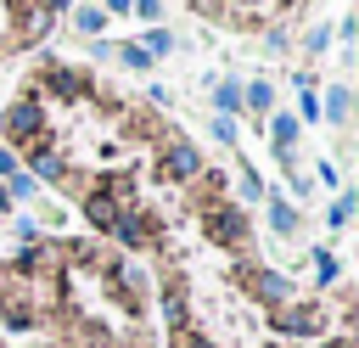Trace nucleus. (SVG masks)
Segmentation results:
<instances>
[{
	"mask_svg": "<svg viewBox=\"0 0 359 348\" xmlns=\"http://www.w3.org/2000/svg\"><path fill=\"white\" fill-rule=\"evenodd\" d=\"M269 326L286 331V337H314V331L325 326V314H320L314 303H280V309H269Z\"/></svg>",
	"mask_w": 359,
	"mask_h": 348,
	"instance_id": "obj_1",
	"label": "nucleus"
},
{
	"mask_svg": "<svg viewBox=\"0 0 359 348\" xmlns=\"http://www.w3.org/2000/svg\"><path fill=\"white\" fill-rule=\"evenodd\" d=\"M297 112H303V118H320V95H314V90H303V101H297Z\"/></svg>",
	"mask_w": 359,
	"mask_h": 348,
	"instance_id": "obj_28",
	"label": "nucleus"
},
{
	"mask_svg": "<svg viewBox=\"0 0 359 348\" xmlns=\"http://www.w3.org/2000/svg\"><path fill=\"white\" fill-rule=\"evenodd\" d=\"M208 230H213V241L241 247V241H247V213H241L236 202H224V208H213V213H208Z\"/></svg>",
	"mask_w": 359,
	"mask_h": 348,
	"instance_id": "obj_4",
	"label": "nucleus"
},
{
	"mask_svg": "<svg viewBox=\"0 0 359 348\" xmlns=\"http://www.w3.org/2000/svg\"><path fill=\"white\" fill-rule=\"evenodd\" d=\"M101 11H129V0H101Z\"/></svg>",
	"mask_w": 359,
	"mask_h": 348,
	"instance_id": "obj_31",
	"label": "nucleus"
},
{
	"mask_svg": "<svg viewBox=\"0 0 359 348\" xmlns=\"http://www.w3.org/2000/svg\"><path fill=\"white\" fill-rule=\"evenodd\" d=\"M196 6H213V0H196Z\"/></svg>",
	"mask_w": 359,
	"mask_h": 348,
	"instance_id": "obj_33",
	"label": "nucleus"
},
{
	"mask_svg": "<svg viewBox=\"0 0 359 348\" xmlns=\"http://www.w3.org/2000/svg\"><path fill=\"white\" fill-rule=\"evenodd\" d=\"M112 236H118L123 247H146V241H151V219H146V213H118Z\"/></svg>",
	"mask_w": 359,
	"mask_h": 348,
	"instance_id": "obj_10",
	"label": "nucleus"
},
{
	"mask_svg": "<svg viewBox=\"0 0 359 348\" xmlns=\"http://www.w3.org/2000/svg\"><path fill=\"white\" fill-rule=\"evenodd\" d=\"M0 213H11V196H6V185H0Z\"/></svg>",
	"mask_w": 359,
	"mask_h": 348,
	"instance_id": "obj_32",
	"label": "nucleus"
},
{
	"mask_svg": "<svg viewBox=\"0 0 359 348\" xmlns=\"http://www.w3.org/2000/svg\"><path fill=\"white\" fill-rule=\"evenodd\" d=\"M6 326H11V331H28V326H34L28 303H11V309H6Z\"/></svg>",
	"mask_w": 359,
	"mask_h": 348,
	"instance_id": "obj_23",
	"label": "nucleus"
},
{
	"mask_svg": "<svg viewBox=\"0 0 359 348\" xmlns=\"http://www.w3.org/2000/svg\"><path fill=\"white\" fill-rule=\"evenodd\" d=\"M45 28H50V11H45V6H34V11L22 17V34H45Z\"/></svg>",
	"mask_w": 359,
	"mask_h": 348,
	"instance_id": "obj_22",
	"label": "nucleus"
},
{
	"mask_svg": "<svg viewBox=\"0 0 359 348\" xmlns=\"http://www.w3.org/2000/svg\"><path fill=\"white\" fill-rule=\"evenodd\" d=\"M73 22H79V34H90V39H95V34L107 28V11H101V6H79V11H73Z\"/></svg>",
	"mask_w": 359,
	"mask_h": 348,
	"instance_id": "obj_15",
	"label": "nucleus"
},
{
	"mask_svg": "<svg viewBox=\"0 0 359 348\" xmlns=\"http://www.w3.org/2000/svg\"><path fill=\"white\" fill-rule=\"evenodd\" d=\"M45 84H50L56 95H84V79H79L73 67H56V62H45Z\"/></svg>",
	"mask_w": 359,
	"mask_h": 348,
	"instance_id": "obj_12",
	"label": "nucleus"
},
{
	"mask_svg": "<svg viewBox=\"0 0 359 348\" xmlns=\"http://www.w3.org/2000/svg\"><path fill=\"white\" fill-rule=\"evenodd\" d=\"M112 56H118V62H123V67H135V73H140V67H151V56H146V51H140V45H118V51H112Z\"/></svg>",
	"mask_w": 359,
	"mask_h": 348,
	"instance_id": "obj_20",
	"label": "nucleus"
},
{
	"mask_svg": "<svg viewBox=\"0 0 359 348\" xmlns=\"http://www.w3.org/2000/svg\"><path fill=\"white\" fill-rule=\"evenodd\" d=\"M140 51H146V56L157 62V56H168V51H174V34H168V28L157 22V28H146V45H140Z\"/></svg>",
	"mask_w": 359,
	"mask_h": 348,
	"instance_id": "obj_16",
	"label": "nucleus"
},
{
	"mask_svg": "<svg viewBox=\"0 0 359 348\" xmlns=\"http://www.w3.org/2000/svg\"><path fill=\"white\" fill-rule=\"evenodd\" d=\"M163 314H168L174 326L185 320V292H180V286H168V292H163Z\"/></svg>",
	"mask_w": 359,
	"mask_h": 348,
	"instance_id": "obj_21",
	"label": "nucleus"
},
{
	"mask_svg": "<svg viewBox=\"0 0 359 348\" xmlns=\"http://www.w3.org/2000/svg\"><path fill=\"white\" fill-rule=\"evenodd\" d=\"M213 140H224V146H236V118H213Z\"/></svg>",
	"mask_w": 359,
	"mask_h": 348,
	"instance_id": "obj_26",
	"label": "nucleus"
},
{
	"mask_svg": "<svg viewBox=\"0 0 359 348\" xmlns=\"http://www.w3.org/2000/svg\"><path fill=\"white\" fill-rule=\"evenodd\" d=\"M353 208H359V196H353V191H342V196L331 202V213H325V225H331V230H342V225L353 219Z\"/></svg>",
	"mask_w": 359,
	"mask_h": 348,
	"instance_id": "obj_17",
	"label": "nucleus"
},
{
	"mask_svg": "<svg viewBox=\"0 0 359 348\" xmlns=\"http://www.w3.org/2000/svg\"><path fill=\"white\" fill-rule=\"evenodd\" d=\"M331 281H337V258L320 247V253H314V286H331Z\"/></svg>",
	"mask_w": 359,
	"mask_h": 348,
	"instance_id": "obj_19",
	"label": "nucleus"
},
{
	"mask_svg": "<svg viewBox=\"0 0 359 348\" xmlns=\"http://www.w3.org/2000/svg\"><path fill=\"white\" fill-rule=\"evenodd\" d=\"M247 286H252V297L258 303H292V281L280 275V269H247Z\"/></svg>",
	"mask_w": 359,
	"mask_h": 348,
	"instance_id": "obj_5",
	"label": "nucleus"
},
{
	"mask_svg": "<svg viewBox=\"0 0 359 348\" xmlns=\"http://www.w3.org/2000/svg\"><path fill=\"white\" fill-rule=\"evenodd\" d=\"M28 174H34V185H39V180H50V185H62V180H67L73 168L62 163V152H45V146H34V152H28Z\"/></svg>",
	"mask_w": 359,
	"mask_h": 348,
	"instance_id": "obj_7",
	"label": "nucleus"
},
{
	"mask_svg": "<svg viewBox=\"0 0 359 348\" xmlns=\"http://www.w3.org/2000/svg\"><path fill=\"white\" fill-rule=\"evenodd\" d=\"M325 45H331V28H314V34H309V39H303V51H309V56H320V51H325Z\"/></svg>",
	"mask_w": 359,
	"mask_h": 348,
	"instance_id": "obj_25",
	"label": "nucleus"
},
{
	"mask_svg": "<svg viewBox=\"0 0 359 348\" xmlns=\"http://www.w3.org/2000/svg\"><path fill=\"white\" fill-rule=\"evenodd\" d=\"M79 213H84V225H90V230H112L123 208H118V202H112V196H107V191L95 185V191H84V202H79Z\"/></svg>",
	"mask_w": 359,
	"mask_h": 348,
	"instance_id": "obj_6",
	"label": "nucleus"
},
{
	"mask_svg": "<svg viewBox=\"0 0 359 348\" xmlns=\"http://www.w3.org/2000/svg\"><path fill=\"white\" fill-rule=\"evenodd\" d=\"M163 174H168V180H180V185H191V180H196V174H208V168H202V152H196L191 140H174V146L163 152Z\"/></svg>",
	"mask_w": 359,
	"mask_h": 348,
	"instance_id": "obj_3",
	"label": "nucleus"
},
{
	"mask_svg": "<svg viewBox=\"0 0 359 348\" xmlns=\"http://www.w3.org/2000/svg\"><path fill=\"white\" fill-rule=\"evenodd\" d=\"M213 107H219V118H230V112H241V84H213Z\"/></svg>",
	"mask_w": 359,
	"mask_h": 348,
	"instance_id": "obj_14",
	"label": "nucleus"
},
{
	"mask_svg": "<svg viewBox=\"0 0 359 348\" xmlns=\"http://www.w3.org/2000/svg\"><path fill=\"white\" fill-rule=\"evenodd\" d=\"M112 286H118V297L140 303V297H146V269H140V264H123V258H118V264H112Z\"/></svg>",
	"mask_w": 359,
	"mask_h": 348,
	"instance_id": "obj_8",
	"label": "nucleus"
},
{
	"mask_svg": "<svg viewBox=\"0 0 359 348\" xmlns=\"http://www.w3.org/2000/svg\"><path fill=\"white\" fill-rule=\"evenodd\" d=\"M320 112H325L337 129H348V112H353V95H348V84H331V95L320 101Z\"/></svg>",
	"mask_w": 359,
	"mask_h": 348,
	"instance_id": "obj_11",
	"label": "nucleus"
},
{
	"mask_svg": "<svg viewBox=\"0 0 359 348\" xmlns=\"http://www.w3.org/2000/svg\"><path fill=\"white\" fill-rule=\"evenodd\" d=\"M269 230H275V236H297V213H292V202H280L275 191H269Z\"/></svg>",
	"mask_w": 359,
	"mask_h": 348,
	"instance_id": "obj_13",
	"label": "nucleus"
},
{
	"mask_svg": "<svg viewBox=\"0 0 359 348\" xmlns=\"http://www.w3.org/2000/svg\"><path fill=\"white\" fill-rule=\"evenodd\" d=\"M129 6H135V11H140L151 28H157V17H163V0H129Z\"/></svg>",
	"mask_w": 359,
	"mask_h": 348,
	"instance_id": "obj_27",
	"label": "nucleus"
},
{
	"mask_svg": "<svg viewBox=\"0 0 359 348\" xmlns=\"http://www.w3.org/2000/svg\"><path fill=\"white\" fill-rule=\"evenodd\" d=\"M241 196H247V202H258V196H264V180H258L252 168H241Z\"/></svg>",
	"mask_w": 359,
	"mask_h": 348,
	"instance_id": "obj_24",
	"label": "nucleus"
},
{
	"mask_svg": "<svg viewBox=\"0 0 359 348\" xmlns=\"http://www.w3.org/2000/svg\"><path fill=\"white\" fill-rule=\"evenodd\" d=\"M297 129H303V123H297L292 112H280V118L269 123V140H275V157H280L286 168H292V146H297Z\"/></svg>",
	"mask_w": 359,
	"mask_h": 348,
	"instance_id": "obj_9",
	"label": "nucleus"
},
{
	"mask_svg": "<svg viewBox=\"0 0 359 348\" xmlns=\"http://www.w3.org/2000/svg\"><path fill=\"white\" fill-rule=\"evenodd\" d=\"M17 168H22V163H17V152H11V146H0V180H6V174H17Z\"/></svg>",
	"mask_w": 359,
	"mask_h": 348,
	"instance_id": "obj_29",
	"label": "nucleus"
},
{
	"mask_svg": "<svg viewBox=\"0 0 359 348\" xmlns=\"http://www.w3.org/2000/svg\"><path fill=\"white\" fill-rule=\"evenodd\" d=\"M185 348H219V342H208V337H196V331H191V337H185Z\"/></svg>",
	"mask_w": 359,
	"mask_h": 348,
	"instance_id": "obj_30",
	"label": "nucleus"
},
{
	"mask_svg": "<svg viewBox=\"0 0 359 348\" xmlns=\"http://www.w3.org/2000/svg\"><path fill=\"white\" fill-rule=\"evenodd\" d=\"M0 185H6V196H34V191H39V185H34V174H28V168H17V174H6V180H0Z\"/></svg>",
	"mask_w": 359,
	"mask_h": 348,
	"instance_id": "obj_18",
	"label": "nucleus"
},
{
	"mask_svg": "<svg viewBox=\"0 0 359 348\" xmlns=\"http://www.w3.org/2000/svg\"><path fill=\"white\" fill-rule=\"evenodd\" d=\"M39 129H45V107H39V101H17V107L6 112V135H11V140L39 146Z\"/></svg>",
	"mask_w": 359,
	"mask_h": 348,
	"instance_id": "obj_2",
	"label": "nucleus"
}]
</instances>
